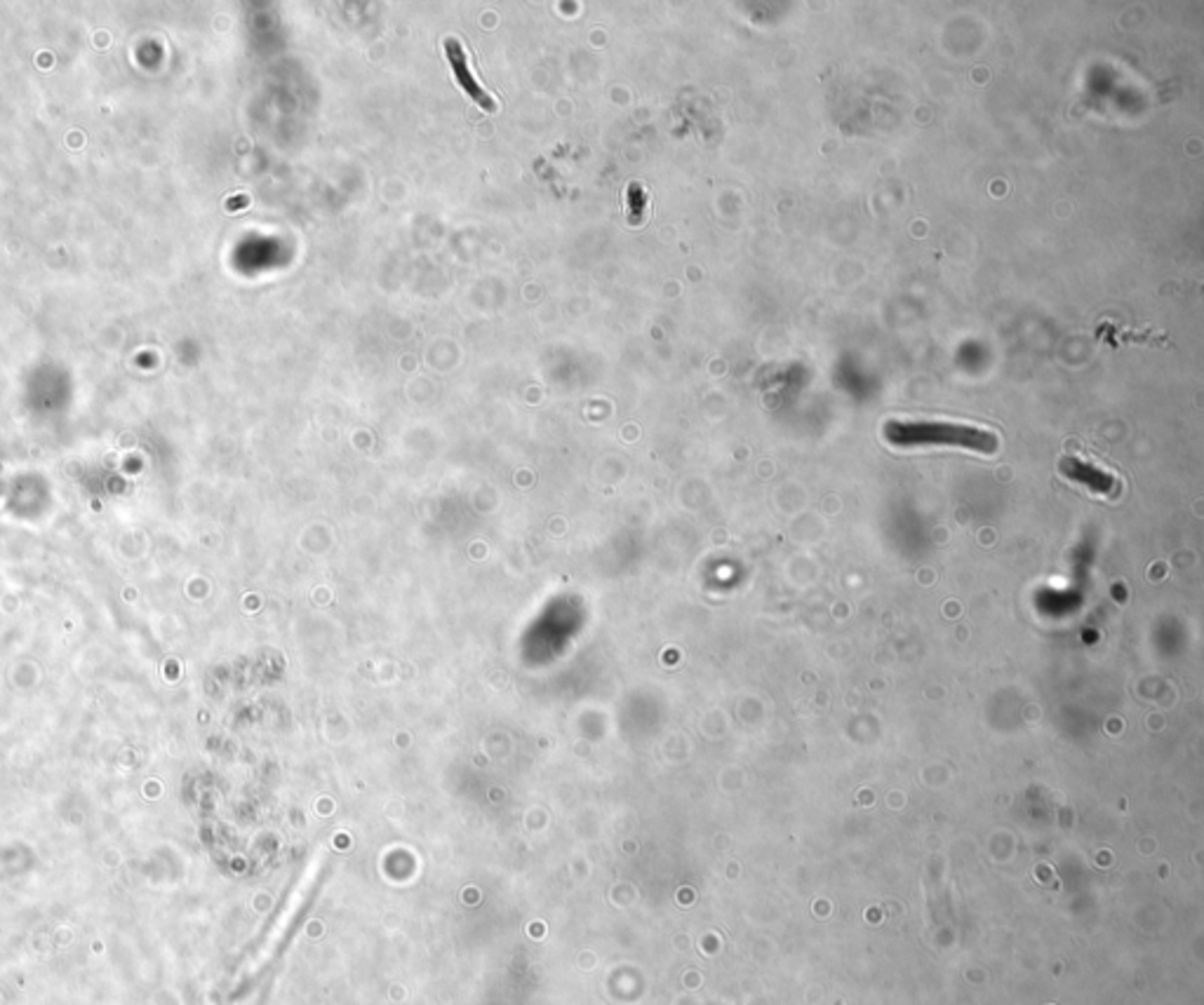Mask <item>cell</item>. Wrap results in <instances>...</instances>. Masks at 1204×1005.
<instances>
[{
	"label": "cell",
	"mask_w": 1204,
	"mask_h": 1005,
	"mask_svg": "<svg viewBox=\"0 0 1204 1005\" xmlns=\"http://www.w3.org/2000/svg\"><path fill=\"white\" fill-rule=\"evenodd\" d=\"M445 54H447V59H450L452 73H454L456 82L462 85V90H464L466 94H469V97H471L475 103H478L480 109L490 111V113L497 111V103H494V99L490 97V94L480 88V82L473 78L471 66H469V56H466L464 45H462L459 41H456V38H447V41H445Z\"/></svg>",
	"instance_id": "7a4b0ae2"
},
{
	"label": "cell",
	"mask_w": 1204,
	"mask_h": 1005,
	"mask_svg": "<svg viewBox=\"0 0 1204 1005\" xmlns=\"http://www.w3.org/2000/svg\"><path fill=\"white\" fill-rule=\"evenodd\" d=\"M884 437L896 447L946 445L982 451V454H995L1000 445L991 430L939 421H890L884 426Z\"/></svg>",
	"instance_id": "6da1fadb"
},
{
	"label": "cell",
	"mask_w": 1204,
	"mask_h": 1005,
	"mask_svg": "<svg viewBox=\"0 0 1204 1005\" xmlns=\"http://www.w3.org/2000/svg\"><path fill=\"white\" fill-rule=\"evenodd\" d=\"M645 207H647L645 188H642L640 184L629 186V219H631L633 223L642 221V214H645Z\"/></svg>",
	"instance_id": "3957f363"
}]
</instances>
